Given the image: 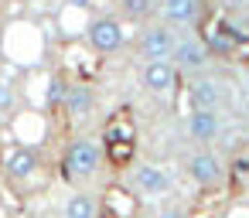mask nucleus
I'll return each instance as SVG.
<instances>
[{"instance_id": "obj_1", "label": "nucleus", "mask_w": 249, "mask_h": 218, "mask_svg": "<svg viewBox=\"0 0 249 218\" xmlns=\"http://www.w3.org/2000/svg\"><path fill=\"white\" fill-rule=\"evenodd\" d=\"M174 48H178V38H174V31L164 28V24L143 31V38H140V51H143V58H150V62H171V58H174Z\"/></svg>"}, {"instance_id": "obj_2", "label": "nucleus", "mask_w": 249, "mask_h": 218, "mask_svg": "<svg viewBox=\"0 0 249 218\" xmlns=\"http://www.w3.org/2000/svg\"><path fill=\"white\" fill-rule=\"evenodd\" d=\"M208 58H212V51H208L205 38H181L171 62H174L181 72H201V68L208 65Z\"/></svg>"}, {"instance_id": "obj_3", "label": "nucleus", "mask_w": 249, "mask_h": 218, "mask_svg": "<svg viewBox=\"0 0 249 218\" xmlns=\"http://www.w3.org/2000/svg\"><path fill=\"white\" fill-rule=\"evenodd\" d=\"M222 99H225V92H222V85L215 79H195L188 85V106H191V113H215L222 106Z\"/></svg>"}, {"instance_id": "obj_4", "label": "nucleus", "mask_w": 249, "mask_h": 218, "mask_svg": "<svg viewBox=\"0 0 249 218\" xmlns=\"http://www.w3.org/2000/svg\"><path fill=\"white\" fill-rule=\"evenodd\" d=\"M65 167H69V174H79V177L96 174L99 170V147L89 140H75L65 153Z\"/></svg>"}, {"instance_id": "obj_5", "label": "nucleus", "mask_w": 249, "mask_h": 218, "mask_svg": "<svg viewBox=\"0 0 249 218\" xmlns=\"http://www.w3.org/2000/svg\"><path fill=\"white\" fill-rule=\"evenodd\" d=\"M188 174H191V181H195V184H201V187H212V184H218V181H222L225 167H222V160H218L215 153H208V150H198V153L188 160Z\"/></svg>"}, {"instance_id": "obj_6", "label": "nucleus", "mask_w": 249, "mask_h": 218, "mask_svg": "<svg viewBox=\"0 0 249 218\" xmlns=\"http://www.w3.org/2000/svg\"><path fill=\"white\" fill-rule=\"evenodd\" d=\"M86 34H89V45H92L96 51H103V55H106V51L123 48V38H126V34H123V28H120L116 21H92Z\"/></svg>"}, {"instance_id": "obj_7", "label": "nucleus", "mask_w": 249, "mask_h": 218, "mask_svg": "<svg viewBox=\"0 0 249 218\" xmlns=\"http://www.w3.org/2000/svg\"><path fill=\"white\" fill-rule=\"evenodd\" d=\"M133 184H137V191L154 194V198L171 191V177H167V170L157 167V164H140V167L133 170Z\"/></svg>"}, {"instance_id": "obj_8", "label": "nucleus", "mask_w": 249, "mask_h": 218, "mask_svg": "<svg viewBox=\"0 0 249 218\" xmlns=\"http://www.w3.org/2000/svg\"><path fill=\"white\" fill-rule=\"evenodd\" d=\"M143 85L150 92H174V85H178V65L174 62H147Z\"/></svg>"}, {"instance_id": "obj_9", "label": "nucleus", "mask_w": 249, "mask_h": 218, "mask_svg": "<svg viewBox=\"0 0 249 218\" xmlns=\"http://www.w3.org/2000/svg\"><path fill=\"white\" fill-rule=\"evenodd\" d=\"M205 7L198 4V0H167V4H160V17L167 24H195L201 21Z\"/></svg>"}, {"instance_id": "obj_10", "label": "nucleus", "mask_w": 249, "mask_h": 218, "mask_svg": "<svg viewBox=\"0 0 249 218\" xmlns=\"http://www.w3.org/2000/svg\"><path fill=\"white\" fill-rule=\"evenodd\" d=\"M133 211H137V198L126 187H120V184L106 187V198H103V215L106 218H130Z\"/></svg>"}, {"instance_id": "obj_11", "label": "nucleus", "mask_w": 249, "mask_h": 218, "mask_svg": "<svg viewBox=\"0 0 249 218\" xmlns=\"http://www.w3.org/2000/svg\"><path fill=\"white\" fill-rule=\"evenodd\" d=\"M218 126H222L218 123V113H188V136L198 140V143L215 140Z\"/></svg>"}, {"instance_id": "obj_12", "label": "nucleus", "mask_w": 249, "mask_h": 218, "mask_svg": "<svg viewBox=\"0 0 249 218\" xmlns=\"http://www.w3.org/2000/svg\"><path fill=\"white\" fill-rule=\"evenodd\" d=\"M65 113H69V116H75V119H86V116L92 113V92H89V85H82V82L69 85V96H65Z\"/></svg>"}, {"instance_id": "obj_13", "label": "nucleus", "mask_w": 249, "mask_h": 218, "mask_svg": "<svg viewBox=\"0 0 249 218\" xmlns=\"http://www.w3.org/2000/svg\"><path fill=\"white\" fill-rule=\"evenodd\" d=\"M35 167H38V153L31 147H14L7 153V174L11 177H31Z\"/></svg>"}, {"instance_id": "obj_14", "label": "nucleus", "mask_w": 249, "mask_h": 218, "mask_svg": "<svg viewBox=\"0 0 249 218\" xmlns=\"http://www.w3.org/2000/svg\"><path fill=\"white\" fill-rule=\"evenodd\" d=\"M65 218H96V201L89 194H72L62 208Z\"/></svg>"}, {"instance_id": "obj_15", "label": "nucleus", "mask_w": 249, "mask_h": 218, "mask_svg": "<svg viewBox=\"0 0 249 218\" xmlns=\"http://www.w3.org/2000/svg\"><path fill=\"white\" fill-rule=\"evenodd\" d=\"M235 41H239V34H235V31H229V28H212V31L205 34L208 51L215 48V51H222V55H229V51L235 48Z\"/></svg>"}, {"instance_id": "obj_16", "label": "nucleus", "mask_w": 249, "mask_h": 218, "mask_svg": "<svg viewBox=\"0 0 249 218\" xmlns=\"http://www.w3.org/2000/svg\"><path fill=\"white\" fill-rule=\"evenodd\" d=\"M133 143V126L123 119V116H113L109 123H106V143Z\"/></svg>"}, {"instance_id": "obj_17", "label": "nucleus", "mask_w": 249, "mask_h": 218, "mask_svg": "<svg viewBox=\"0 0 249 218\" xmlns=\"http://www.w3.org/2000/svg\"><path fill=\"white\" fill-rule=\"evenodd\" d=\"M106 160L113 164V167H126L130 160H133V143H106Z\"/></svg>"}, {"instance_id": "obj_18", "label": "nucleus", "mask_w": 249, "mask_h": 218, "mask_svg": "<svg viewBox=\"0 0 249 218\" xmlns=\"http://www.w3.org/2000/svg\"><path fill=\"white\" fill-rule=\"evenodd\" d=\"M48 106H65V96H69V85H65V79L62 75H52L48 79Z\"/></svg>"}, {"instance_id": "obj_19", "label": "nucleus", "mask_w": 249, "mask_h": 218, "mask_svg": "<svg viewBox=\"0 0 249 218\" xmlns=\"http://www.w3.org/2000/svg\"><path fill=\"white\" fill-rule=\"evenodd\" d=\"M123 7H126V14H130V17H147V14L154 11L150 0H126Z\"/></svg>"}, {"instance_id": "obj_20", "label": "nucleus", "mask_w": 249, "mask_h": 218, "mask_svg": "<svg viewBox=\"0 0 249 218\" xmlns=\"http://www.w3.org/2000/svg\"><path fill=\"white\" fill-rule=\"evenodd\" d=\"M11 106H14V92L7 82H0V113H11Z\"/></svg>"}, {"instance_id": "obj_21", "label": "nucleus", "mask_w": 249, "mask_h": 218, "mask_svg": "<svg viewBox=\"0 0 249 218\" xmlns=\"http://www.w3.org/2000/svg\"><path fill=\"white\" fill-rule=\"evenodd\" d=\"M157 218H184V211H181V208H164Z\"/></svg>"}]
</instances>
